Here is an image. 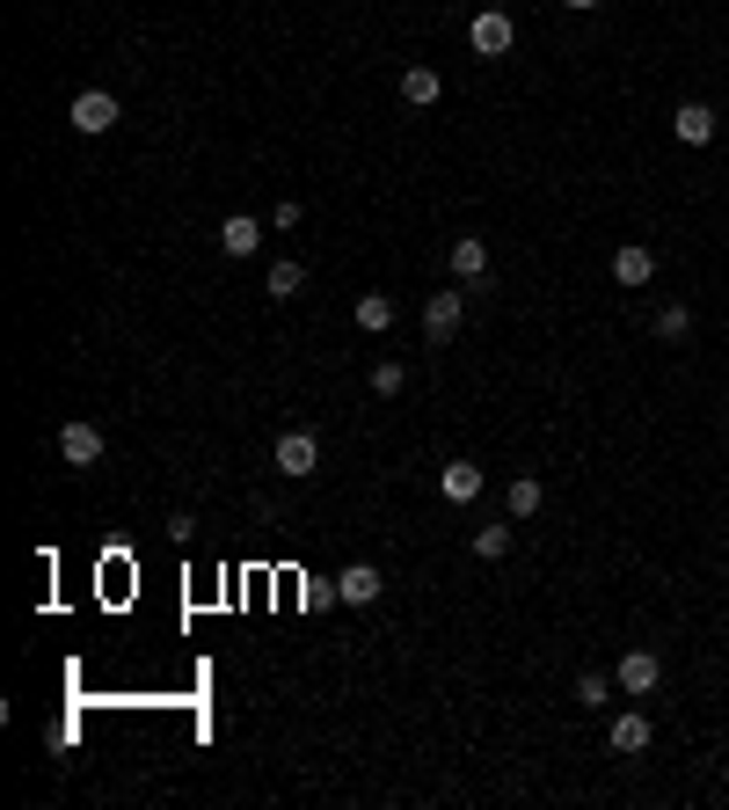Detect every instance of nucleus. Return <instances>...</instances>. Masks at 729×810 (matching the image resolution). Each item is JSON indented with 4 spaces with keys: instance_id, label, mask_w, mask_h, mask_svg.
<instances>
[{
    "instance_id": "obj_15",
    "label": "nucleus",
    "mask_w": 729,
    "mask_h": 810,
    "mask_svg": "<svg viewBox=\"0 0 729 810\" xmlns=\"http://www.w3.org/2000/svg\"><path fill=\"white\" fill-rule=\"evenodd\" d=\"M358 329H364V336L394 329V293H358Z\"/></svg>"
},
{
    "instance_id": "obj_1",
    "label": "nucleus",
    "mask_w": 729,
    "mask_h": 810,
    "mask_svg": "<svg viewBox=\"0 0 729 810\" xmlns=\"http://www.w3.org/2000/svg\"><path fill=\"white\" fill-rule=\"evenodd\" d=\"M66 117H73V132L103 140V132H117V117H124V110H117V95H110V89H81V95H73V110H66Z\"/></svg>"
},
{
    "instance_id": "obj_3",
    "label": "nucleus",
    "mask_w": 729,
    "mask_h": 810,
    "mask_svg": "<svg viewBox=\"0 0 729 810\" xmlns=\"http://www.w3.org/2000/svg\"><path fill=\"white\" fill-rule=\"evenodd\" d=\"M657 679H664V657L657 650H620V665H613V687H620L627 701H643Z\"/></svg>"
},
{
    "instance_id": "obj_18",
    "label": "nucleus",
    "mask_w": 729,
    "mask_h": 810,
    "mask_svg": "<svg viewBox=\"0 0 729 810\" xmlns=\"http://www.w3.org/2000/svg\"><path fill=\"white\" fill-rule=\"evenodd\" d=\"M540 504H547V490H540L533 475H518V482H511V496H504V511H511V519H533Z\"/></svg>"
},
{
    "instance_id": "obj_13",
    "label": "nucleus",
    "mask_w": 729,
    "mask_h": 810,
    "mask_svg": "<svg viewBox=\"0 0 729 810\" xmlns=\"http://www.w3.org/2000/svg\"><path fill=\"white\" fill-rule=\"evenodd\" d=\"M606 738H613V752H627V759H635V752H649V716H643V708H620Z\"/></svg>"
},
{
    "instance_id": "obj_22",
    "label": "nucleus",
    "mask_w": 729,
    "mask_h": 810,
    "mask_svg": "<svg viewBox=\"0 0 729 810\" xmlns=\"http://www.w3.org/2000/svg\"><path fill=\"white\" fill-rule=\"evenodd\" d=\"M569 8H576V16H591V8H606V0H569Z\"/></svg>"
},
{
    "instance_id": "obj_8",
    "label": "nucleus",
    "mask_w": 729,
    "mask_h": 810,
    "mask_svg": "<svg viewBox=\"0 0 729 810\" xmlns=\"http://www.w3.org/2000/svg\"><path fill=\"white\" fill-rule=\"evenodd\" d=\"M460 315H468V300H460V293H431V300H423V336H431V344H445L452 329H460Z\"/></svg>"
},
{
    "instance_id": "obj_21",
    "label": "nucleus",
    "mask_w": 729,
    "mask_h": 810,
    "mask_svg": "<svg viewBox=\"0 0 729 810\" xmlns=\"http://www.w3.org/2000/svg\"><path fill=\"white\" fill-rule=\"evenodd\" d=\"M409 388V366H401V358H380V366H372V394H401Z\"/></svg>"
},
{
    "instance_id": "obj_14",
    "label": "nucleus",
    "mask_w": 729,
    "mask_h": 810,
    "mask_svg": "<svg viewBox=\"0 0 729 810\" xmlns=\"http://www.w3.org/2000/svg\"><path fill=\"white\" fill-rule=\"evenodd\" d=\"M438 95H445L438 66H401V103H409V110H431Z\"/></svg>"
},
{
    "instance_id": "obj_10",
    "label": "nucleus",
    "mask_w": 729,
    "mask_h": 810,
    "mask_svg": "<svg viewBox=\"0 0 729 810\" xmlns=\"http://www.w3.org/2000/svg\"><path fill=\"white\" fill-rule=\"evenodd\" d=\"M219 248H226V256H256V248H263V219H256V212H226V219H219Z\"/></svg>"
},
{
    "instance_id": "obj_2",
    "label": "nucleus",
    "mask_w": 729,
    "mask_h": 810,
    "mask_svg": "<svg viewBox=\"0 0 729 810\" xmlns=\"http://www.w3.org/2000/svg\"><path fill=\"white\" fill-rule=\"evenodd\" d=\"M270 460H278L285 482H307L314 468H321V439H314V431H278V453Z\"/></svg>"
},
{
    "instance_id": "obj_12",
    "label": "nucleus",
    "mask_w": 729,
    "mask_h": 810,
    "mask_svg": "<svg viewBox=\"0 0 729 810\" xmlns=\"http://www.w3.org/2000/svg\"><path fill=\"white\" fill-rule=\"evenodd\" d=\"M671 132H678V146H708L715 140V110L708 103H678L671 110Z\"/></svg>"
},
{
    "instance_id": "obj_6",
    "label": "nucleus",
    "mask_w": 729,
    "mask_h": 810,
    "mask_svg": "<svg viewBox=\"0 0 729 810\" xmlns=\"http://www.w3.org/2000/svg\"><path fill=\"white\" fill-rule=\"evenodd\" d=\"M380 592H387V577L372 563H343V570H336V599H343V606H372Z\"/></svg>"
},
{
    "instance_id": "obj_11",
    "label": "nucleus",
    "mask_w": 729,
    "mask_h": 810,
    "mask_svg": "<svg viewBox=\"0 0 729 810\" xmlns=\"http://www.w3.org/2000/svg\"><path fill=\"white\" fill-rule=\"evenodd\" d=\"M445 256H452V278H489V242H482V234H452V248H445Z\"/></svg>"
},
{
    "instance_id": "obj_17",
    "label": "nucleus",
    "mask_w": 729,
    "mask_h": 810,
    "mask_svg": "<svg viewBox=\"0 0 729 810\" xmlns=\"http://www.w3.org/2000/svg\"><path fill=\"white\" fill-rule=\"evenodd\" d=\"M299 285H307V270H299L292 256H278V264H270V278H263V293H270V300H292Z\"/></svg>"
},
{
    "instance_id": "obj_5",
    "label": "nucleus",
    "mask_w": 729,
    "mask_h": 810,
    "mask_svg": "<svg viewBox=\"0 0 729 810\" xmlns=\"http://www.w3.org/2000/svg\"><path fill=\"white\" fill-rule=\"evenodd\" d=\"M482 490H489V475L474 460H445V468H438V496H445V504H474Z\"/></svg>"
},
{
    "instance_id": "obj_16",
    "label": "nucleus",
    "mask_w": 729,
    "mask_h": 810,
    "mask_svg": "<svg viewBox=\"0 0 729 810\" xmlns=\"http://www.w3.org/2000/svg\"><path fill=\"white\" fill-rule=\"evenodd\" d=\"M474 555H482V563H504L511 555V511L496 519V526H474Z\"/></svg>"
},
{
    "instance_id": "obj_20",
    "label": "nucleus",
    "mask_w": 729,
    "mask_h": 810,
    "mask_svg": "<svg viewBox=\"0 0 729 810\" xmlns=\"http://www.w3.org/2000/svg\"><path fill=\"white\" fill-rule=\"evenodd\" d=\"M613 701V679L606 671H584V679H576V708H606Z\"/></svg>"
},
{
    "instance_id": "obj_19",
    "label": "nucleus",
    "mask_w": 729,
    "mask_h": 810,
    "mask_svg": "<svg viewBox=\"0 0 729 810\" xmlns=\"http://www.w3.org/2000/svg\"><path fill=\"white\" fill-rule=\"evenodd\" d=\"M686 329H694V307H686V300H664L657 307V336H664V344H678Z\"/></svg>"
},
{
    "instance_id": "obj_9",
    "label": "nucleus",
    "mask_w": 729,
    "mask_h": 810,
    "mask_svg": "<svg viewBox=\"0 0 729 810\" xmlns=\"http://www.w3.org/2000/svg\"><path fill=\"white\" fill-rule=\"evenodd\" d=\"M59 460H66V468H95V460H103V431H95V423H66V431H59Z\"/></svg>"
},
{
    "instance_id": "obj_23",
    "label": "nucleus",
    "mask_w": 729,
    "mask_h": 810,
    "mask_svg": "<svg viewBox=\"0 0 729 810\" xmlns=\"http://www.w3.org/2000/svg\"><path fill=\"white\" fill-rule=\"evenodd\" d=\"M489 8H511V0H489Z\"/></svg>"
},
{
    "instance_id": "obj_4",
    "label": "nucleus",
    "mask_w": 729,
    "mask_h": 810,
    "mask_svg": "<svg viewBox=\"0 0 729 810\" xmlns=\"http://www.w3.org/2000/svg\"><path fill=\"white\" fill-rule=\"evenodd\" d=\"M468 44H474V59H504L511 52V8H482L468 22Z\"/></svg>"
},
{
    "instance_id": "obj_7",
    "label": "nucleus",
    "mask_w": 729,
    "mask_h": 810,
    "mask_svg": "<svg viewBox=\"0 0 729 810\" xmlns=\"http://www.w3.org/2000/svg\"><path fill=\"white\" fill-rule=\"evenodd\" d=\"M649 278H657V256H649L643 242H620V248H613V285H627V293H643Z\"/></svg>"
}]
</instances>
